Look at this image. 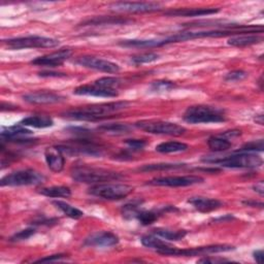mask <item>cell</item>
Segmentation results:
<instances>
[{
	"label": "cell",
	"mask_w": 264,
	"mask_h": 264,
	"mask_svg": "<svg viewBox=\"0 0 264 264\" xmlns=\"http://www.w3.org/2000/svg\"><path fill=\"white\" fill-rule=\"evenodd\" d=\"M246 78H248V72L238 69V70H232V71L228 72L225 76V81L226 82H241V81L245 80Z\"/></svg>",
	"instance_id": "f35d334b"
},
{
	"label": "cell",
	"mask_w": 264,
	"mask_h": 264,
	"mask_svg": "<svg viewBox=\"0 0 264 264\" xmlns=\"http://www.w3.org/2000/svg\"><path fill=\"white\" fill-rule=\"evenodd\" d=\"M208 145L212 151L224 152L231 148L232 143H231V141H229V139H227L221 135H216V136H212L209 138Z\"/></svg>",
	"instance_id": "83f0119b"
},
{
	"label": "cell",
	"mask_w": 264,
	"mask_h": 264,
	"mask_svg": "<svg viewBox=\"0 0 264 264\" xmlns=\"http://www.w3.org/2000/svg\"><path fill=\"white\" fill-rule=\"evenodd\" d=\"M183 119L189 124L222 123L226 121V115L222 108L199 104L189 106L184 112Z\"/></svg>",
	"instance_id": "3957f363"
},
{
	"label": "cell",
	"mask_w": 264,
	"mask_h": 264,
	"mask_svg": "<svg viewBox=\"0 0 264 264\" xmlns=\"http://www.w3.org/2000/svg\"><path fill=\"white\" fill-rule=\"evenodd\" d=\"M153 233L167 241H180L187 236L186 230H169L164 228H156L153 230Z\"/></svg>",
	"instance_id": "4316f807"
},
{
	"label": "cell",
	"mask_w": 264,
	"mask_h": 264,
	"mask_svg": "<svg viewBox=\"0 0 264 264\" xmlns=\"http://www.w3.org/2000/svg\"><path fill=\"white\" fill-rule=\"evenodd\" d=\"M188 144L180 141H166L161 142L156 146V151L163 154H169V153H180L185 152L188 150Z\"/></svg>",
	"instance_id": "cb8c5ba5"
},
{
	"label": "cell",
	"mask_w": 264,
	"mask_h": 264,
	"mask_svg": "<svg viewBox=\"0 0 264 264\" xmlns=\"http://www.w3.org/2000/svg\"><path fill=\"white\" fill-rule=\"evenodd\" d=\"M253 189L255 192H257L259 195L263 196L264 195V182L263 181H259L258 183H256L253 186Z\"/></svg>",
	"instance_id": "bcb514c9"
},
{
	"label": "cell",
	"mask_w": 264,
	"mask_h": 264,
	"mask_svg": "<svg viewBox=\"0 0 264 264\" xmlns=\"http://www.w3.org/2000/svg\"><path fill=\"white\" fill-rule=\"evenodd\" d=\"M89 194L105 200H120L133 192V187L126 184L103 183L94 185L89 189Z\"/></svg>",
	"instance_id": "52a82bcc"
},
{
	"label": "cell",
	"mask_w": 264,
	"mask_h": 264,
	"mask_svg": "<svg viewBox=\"0 0 264 264\" xmlns=\"http://www.w3.org/2000/svg\"><path fill=\"white\" fill-rule=\"evenodd\" d=\"M199 263H223V262H229V260L224 258H211V257H204L200 260H198Z\"/></svg>",
	"instance_id": "7bdbcfd3"
},
{
	"label": "cell",
	"mask_w": 264,
	"mask_h": 264,
	"mask_svg": "<svg viewBox=\"0 0 264 264\" xmlns=\"http://www.w3.org/2000/svg\"><path fill=\"white\" fill-rule=\"evenodd\" d=\"M71 177L73 180L85 184H103L111 181H118L123 178V175L103 168H96L85 165L74 166L71 169Z\"/></svg>",
	"instance_id": "7a4b0ae2"
},
{
	"label": "cell",
	"mask_w": 264,
	"mask_h": 264,
	"mask_svg": "<svg viewBox=\"0 0 264 264\" xmlns=\"http://www.w3.org/2000/svg\"><path fill=\"white\" fill-rule=\"evenodd\" d=\"M131 22L130 20L120 17H95L88 19L82 23L81 26H103V25H123Z\"/></svg>",
	"instance_id": "603a6c76"
},
{
	"label": "cell",
	"mask_w": 264,
	"mask_h": 264,
	"mask_svg": "<svg viewBox=\"0 0 264 264\" xmlns=\"http://www.w3.org/2000/svg\"><path fill=\"white\" fill-rule=\"evenodd\" d=\"M128 101H114L72 108L62 114L64 118L77 121H97L106 119L110 115L119 112L129 106Z\"/></svg>",
	"instance_id": "6da1fadb"
},
{
	"label": "cell",
	"mask_w": 264,
	"mask_h": 264,
	"mask_svg": "<svg viewBox=\"0 0 264 264\" xmlns=\"http://www.w3.org/2000/svg\"><path fill=\"white\" fill-rule=\"evenodd\" d=\"M63 258H65L64 254H56V255H52V256H48L42 259L36 260V262H53V261H60Z\"/></svg>",
	"instance_id": "60d3db41"
},
{
	"label": "cell",
	"mask_w": 264,
	"mask_h": 264,
	"mask_svg": "<svg viewBox=\"0 0 264 264\" xmlns=\"http://www.w3.org/2000/svg\"><path fill=\"white\" fill-rule=\"evenodd\" d=\"M76 63L86 68H90L106 73H117L120 71V66L118 64L93 56H81L77 58Z\"/></svg>",
	"instance_id": "8fae6325"
},
{
	"label": "cell",
	"mask_w": 264,
	"mask_h": 264,
	"mask_svg": "<svg viewBox=\"0 0 264 264\" xmlns=\"http://www.w3.org/2000/svg\"><path fill=\"white\" fill-rule=\"evenodd\" d=\"M255 122L258 123L259 125H263V115L260 114V115H257L256 118H255Z\"/></svg>",
	"instance_id": "681fc988"
},
{
	"label": "cell",
	"mask_w": 264,
	"mask_h": 264,
	"mask_svg": "<svg viewBox=\"0 0 264 264\" xmlns=\"http://www.w3.org/2000/svg\"><path fill=\"white\" fill-rule=\"evenodd\" d=\"M23 99L31 104H53L64 101L65 97L52 91H36L23 95Z\"/></svg>",
	"instance_id": "9a60e30c"
},
{
	"label": "cell",
	"mask_w": 264,
	"mask_h": 264,
	"mask_svg": "<svg viewBox=\"0 0 264 264\" xmlns=\"http://www.w3.org/2000/svg\"><path fill=\"white\" fill-rule=\"evenodd\" d=\"M19 124L24 127L49 128L54 125V121L48 115H32L26 117Z\"/></svg>",
	"instance_id": "44dd1931"
},
{
	"label": "cell",
	"mask_w": 264,
	"mask_h": 264,
	"mask_svg": "<svg viewBox=\"0 0 264 264\" xmlns=\"http://www.w3.org/2000/svg\"><path fill=\"white\" fill-rule=\"evenodd\" d=\"M203 179L197 175H178V177H161L155 178L148 182L151 186L160 187H188L203 183Z\"/></svg>",
	"instance_id": "30bf717a"
},
{
	"label": "cell",
	"mask_w": 264,
	"mask_h": 264,
	"mask_svg": "<svg viewBox=\"0 0 264 264\" xmlns=\"http://www.w3.org/2000/svg\"><path fill=\"white\" fill-rule=\"evenodd\" d=\"M234 250L233 246L230 245H214L207 247H199L192 249H179L173 246L159 251L158 253L163 256H174V257H194L199 255H208L214 253L229 252Z\"/></svg>",
	"instance_id": "9c48e42d"
},
{
	"label": "cell",
	"mask_w": 264,
	"mask_h": 264,
	"mask_svg": "<svg viewBox=\"0 0 264 264\" xmlns=\"http://www.w3.org/2000/svg\"><path fill=\"white\" fill-rule=\"evenodd\" d=\"M263 139H259V140H253L250 142H247L246 144H244L242 148L238 151L240 153L242 152H247V153H251V152H262L263 151Z\"/></svg>",
	"instance_id": "8d00e7d4"
},
{
	"label": "cell",
	"mask_w": 264,
	"mask_h": 264,
	"mask_svg": "<svg viewBox=\"0 0 264 264\" xmlns=\"http://www.w3.org/2000/svg\"><path fill=\"white\" fill-rule=\"evenodd\" d=\"M119 238L115 233L109 231H99L95 232L88 237L84 245L88 247H99V248H108L118 245Z\"/></svg>",
	"instance_id": "5bb4252c"
},
{
	"label": "cell",
	"mask_w": 264,
	"mask_h": 264,
	"mask_svg": "<svg viewBox=\"0 0 264 264\" xmlns=\"http://www.w3.org/2000/svg\"><path fill=\"white\" fill-rule=\"evenodd\" d=\"M5 44L12 50L22 49H49L59 46L60 42L52 37L39 35H30L24 37H15L4 41Z\"/></svg>",
	"instance_id": "ba28073f"
},
{
	"label": "cell",
	"mask_w": 264,
	"mask_h": 264,
	"mask_svg": "<svg viewBox=\"0 0 264 264\" xmlns=\"http://www.w3.org/2000/svg\"><path fill=\"white\" fill-rule=\"evenodd\" d=\"M112 11L124 12V13H152L161 10V5L159 3H130L121 2L114 3L109 6Z\"/></svg>",
	"instance_id": "7c38bea8"
},
{
	"label": "cell",
	"mask_w": 264,
	"mask_h": 264,
	"mask_svg": "<svg viewBox=\"0 0 264 264\" xmlns=\"http://www.w3.org/2000/svg\"><path fill=\"white\" fill-rule=\"evenodd\" d=\"M32 132L24 128L22 125H16L12 127L3 128L2 131V141H13V142H31L32 138L30 136Z\"/></svg>",
	"instance_id": "2e32d148"
},
{
	"label": "cell",
	"mask_w": 264,
	"mask_h": 264,
	"mask_svg": "<svg viewBox=\"0 0 264 264\" xmlns=\"http://www.w3.org/2000/svg\"><path fill=\"white\" fill-rule=\"evenodd\" d=\"M57 209H59L64 215H66L67 217L71 218V219H80L84 216V213L82 211H80L79 209L72 207V205L64 202V201H60V200H55L52 202Z\"/></svg>",
	"instance_id": "f1b7e54d"
},
{
	"label": "cell",
	"mask_w": 264,
	"mask_h": 264,
	"mask_svg": "<svg viewBox=\"0 0 264 264\" xmlns=\"http://www.w3.org/2000/svg\"><path fill=\"white\" fill-rule=\"evenodd\" d=\"M39 193L52 198H68L71 196V190L66 186H53L48 188H42L39 191Z\"/></svg>",
	"instance_id": "484cf974"
},
{
	"label": "cell",
	"mask_w": 264,
	"mask_h": 264,
	"mask_svg": "<svg viewBox=\"0 0 264 264\" xmlns=\"http://www.w3.org/2000/svg\"><path fill=\"white\" fill-rule=\"evenodd\" d=\"M177 87L173 82L167 81V80H159L155 81L151 84L150 90L152 92H157V93H163V92H169L173 90L174 88Z\"/></svg>",
	"instance_id": "d6a6232c"
},
{
	"label": "cell",
	"mask_w": 264,
	"mask_h": 264,
	"mask_svg": "<svg viewBox=\"0 0 264 264\" xmlns=\"http://www.w3.org/2000/svg\"><path fill=\"white\" fill-rule=\"evenodd\" d=\"M242 134V131L241 130H237V129H233V130H229V131H225L223 132L222 134H220L221 136L229 139V138H232V137H238Z\"/></svg>",
	"instance_id": "ee69618b"
},
{
	"label": "cell",
	"mask_w": 264,
	"mask_h": 264,
	"mask_svg": "<svg viewBox=\"0 0 264 264\" xmlns=\"http://www.w3.org/2000/svg\"><path fill=\"white\" fill-rule=\"evenodd\" d=\"M134 125L136 128L152 134L181 136L186 132V128L177 123L161 120H142L136 122Z\"/></svg>",
	"instance_id": "8992f818"
},
{
	"label": "cell",
	"mask_w": 264,
	"mask_h": 264,
	"mask_svg": "<svg viewBox=\"0 0 264 264\" xmlns=\"http://www.w3.org/2000/svg\"><path fill=\"white\" fill-rule=\"evenodd\" d=\"M186 167V164L183 163H157V164H146L139 168L140 171H165V170H174Z\"/></svg>",
	"instance_id": "f546056e"
},
{
	"label": "cell",
	"mask_w": 264,
	"mask_h": 264,
	"mask_svg": "<svg viewBox=\"0 0 264 264\" xmlns=\"http://www.w3.org/2000/svg\"><path fill=\"white\" fill-rule=\"evenodd\" d=\"M202 162L218 164L223 167L228 168H257L263 164V160L260 156L254 153L247 152H237L231 156H226L223 158H203Z\"/></svg>",
	"instance_id": "277c9868"
},
{
	"label": "cell",
	"mask_w": 264,
	"mask_h": 264,
	"mask_svg": "<svg viewBox=\"0 0 264 264\" xmlns=\"http://www.w3.org/2000/svg\"><path fill=\"white\" fill-rule=\"evenodd\" d=\"M46 181V177L34 170V169H22L14 171L2 179L3 187H19V186H32V185H41Z\"/></svg>",
	"instance_id": "5b68a950"
},
{
	"label": "cell",
	"mask_w": 264,
	"mask_h": 264,
	"mask_svg": "<svg viewBox=\"0 0 264 264\" xmlns=\"http://www.w3.org/2000/svg\"><path fill=\"white\" fill-rule=\"evenodd\" d=\"M95 85L100 86L102 88H106V89L111 90H118V88L121 86L122 81L119 78L115 77H104L101 79H98L94 82Z\"/></svg>",
	"instance_id": "836d02e7"
},
{
	"label": "cell",
	"mask_w": 264,
	"mask_h": 264,
	"mask_svg": "<svg viewBox=\"0 0 264 264\" xmlns=\"http://www.w3.org/2000/svg\"><path fill=\"white\" fill-rule=\"evenodd\" d=\"M45 157L49 168L54 172H60L64 168L65 159L63 154L58 150L57 146L48 148L45 152Z\"/></svg>",
	"instance_id": "d6986e66"
},
{
	"label": "cell",
	"mask_w": 264,
	"mask_h": 264,
	"mask_svg": "<svg viewBox=\"0 0 264 264\" xmlns=\"http://www.w3.org/2000/svg\"><path fill=\"white\" fill-rule=\"evenodd\" d=\"M98 130L103 131L108 134L114 135H119V134H125L129 133L131 130V127L127 124H121V123H116V124H105L100 127H98Z\"/></svg>",
	"instance_id": "1f68e13d"
},
{
	"label": "cell",
	"mask_w": 264,
	"mask_h": 264,
	"mask_svg": "<svg viewBox=\"0 0 264 264\" xmlns=\"http://www.w3.org/2000/svg\"><path fill=\"white\" fill-rule=\"evenodd\" d=\"M244 204L248 205V207H253V208H256V207H259V208H263V203L262 202H257V201H254V200H248V201H244L243 202Z\"/></svg>",
	"instance_id": "c3c4849f"
},
{
	"label": "cell",
	"mask_w": 264,
	"mask_h": 264,
	"mask_svg": "<svg viewBox=\"0 0 264 264\" xmlns=\"http://www.w3.org/2000/svg\"><path fill=\"white\" fill-rule=\"evenodd\" d=\"M119 45L124 48H137V49L161 47L160 40H125V41H121Z\"/></svg>",
	"instance_id": "d4e9b609"
},
{
	"label": "cell",
	"mask_w": 264,
	"mask_h": 264,
	"mask_svg": "<svg viewBox=\"0 0 264 264\" xmlns=\"http://www.w3.org/2000/svg\"><path fill=\"white\" fill-rule=\"evenodd\" d=\"M140 200L137 201H132L130 203L125 204L123 209H122V215L124 218L126 219H135L136 215L138 214V212L141 210L140 205H141Z\"/></svg>",
	"instance_id": "d590c367"
},
{
	"label": "cell",
	"mask_w": 264,
	"mask_h": 264,
	"mask_svg": "<svg viewBox=\"0 0 264 264\" xmlns=\"http://www.w3.org/2000/svg\"><path fill=\"white\" fill-rule=\"evenodd\" d=\"M141 244L146 247V248H151V249H154L157 251V253L161 250H164L166 248H169L171 247L170 244L168 243H165L163 241H161L160 239H158L157 237L155 236H144L141 238Z\"/></svg>",
	"instance_id": "4dcf8cb0"
},
{
	"label": "cell",
	"mask_w": 264,
	"mask_h": 264,
	"mask_svg": "<svg viewBox=\"0 0 264 264\" xmlns=\"http://www.w3.org/2000/svg\"><path fill=\"white\" fill-rule=\"evenodd\" d=\"M58 222L57 219H48V218H39L36 220L33 221V225H52V224H56Z\"/></svg>",
	"instance_id": "b9f144b4"
},
{
	"label": "cell",
	"mask_w": 264,
	"mask_h": 264,
	"mask_svg": "<svg viewBox=\"0 0 264 264\" xmlns=\"http://www.w3.org/2000/svg\"><path fill=\"white\" fill-rule=\"evenodd\" d=\"M35 232H36V229H35V228H32V227L27 228V229H24V230H21V231L15 233L14 236L10 239V241L13 242V243L26 241V240H28V239H30Z\"/></svg>",
	"instance_id": "74e56055"
},
{
	"label": "cell",
	"mask_w": 264,
	"mask_h": 264,
	"mask_svg": "<svg viewBox=\"0 0 264 264\" xmlns=\"http://www.w3.org/2000/svg\"><path fill=\"white\" fill-rule=\"evenodd\" d=\"M188 202L193 205L194 209H196L198 212L201 213H210L216 211L223 205V202L220 201L219 199L202 197V196L191 197L188 200Z\"/></svg>",
	"instance_id": "ac0fdd59"
},
{
	"label": "cell",
	"mask_w": 264,
	"mask_h": 264,
	"mask_svg": "<svg viewBox=\"0 0 264 264\" xmlns=\"http://www.w3.org/2000/svg\"><path fill=\"white\" fill-rule=\"evenodd\" d=\"M262 80H263V77L261 76L259 79V83H258V85L260 86V90H262Z\"/></svg>",
	"instance_id": "f907efd6"
},
{
	"label": "cell",
	"mask_w": 264,
	"mask_h": 264,
	"mask_svg": "<svg viewBox=\"0 0 264 264\" xmlns=\"http://www.w3.org/2000/svg\"><path fill=\"white\" fill-rule=\"evenodd\" d=\"M40 76L44 77V78H61V77H66L65 73L55 72V71H42V72H40Z\"/></svg>",
	"instance_id": "f6af8a7d"
},
{
	"label": "cell",
	"mask_w": 264,
	"mask_h": 264,
	"mask_svg": "<svg viewBox=\"0 0 264 264\" xmlns=\"http://www.w3.org/2000/svg\"><path fill=\"white\" fill-rule=\"evenodd\" d=\"M219 9H177L170 10L165 13V16L169 17H202V16H210L219 13Z\"/></svg>",
	"instance_id": "ffe728a7"
},
{
	"label": "cell",
	"mask_w": 264,
	"mask_h": 264,
	"mask_svg": "<svg viewBox=\"0 0 264 264\" xmlns=\"http://www.w3.org/2000/svg\"><path fill=\"white\" fill-rule=\"evenodd\" d=\"M262 42H263L262 34L247 33V34H240V35L231 36L228 40L227 44L229 46H232V47L245 48V47H250V46H253V45L261 44Z\"/></svg>",
	"instance_id": "7402d4cb"
},
{
	"label": "cell",
	"mask_w": 264,
	"mask_h": 264,
	"mask_svg": "<svg viewBox=\"0 0 264 264\" xmlns=\"http://www.w3.org/2000/svg\"><path fill=\"white\" fill-rule=\"evenodd\" d=\"M76 95H86V96H95V97H117L119 95L118 90H111L93 85H84L80 86L73 90Z\"/></svg>",
	"instance_id": "e0dca14e"
},
{
	"label": "cell",
	"mask_w": 264,
	"mask_h": 264,
	"mask_svg": "<svg viewBox=\"0 0 264 264\" xmlns=\"http://www.w3.org/2000/svg\"><path fill=\"white\" fill-rule=\"evenodd\" d=\"M125 143L129 146V149H131L133 152H138L144 149V146L146 145V141L143 139H126Z\"/></svg>",
	"instance_id": "ab89813d"
},
{
	"label": "cell",
	"mask_w": 264,
	"mask_h": 264,
	"mask_svg": "<svg viewBox=\"0 0 264 264\" xmlns=\"http://www.w3.org/2000/svg\"><path fill=\"white\" fill-rule=\"evenodd\" d=\"M159 55L156 53H142V54H138V55H134L131 57V62L139 65V64H143V63H151L154 61H157L159 59Z\"/></svg>",
	"instance_id": "e575fe53"
},
{
	"label": "cell",
	"mask_w": 264,
	"mask_h": 264,
	"mask_svg": "<svg viewBox=\"0 0 264 264\" xmlns=\"http://www.w3.org/2000/svg\"><path fill=\"white\" fill-rule=\"evenodd\" d=\"M72 55V51L68 48L61 49L57 52H54L49 55H45L36 58V59L31 61V64L37 66L45 67H56L62 65L66 60H68Z\"/></svg>",
	"instance_id": "4fadbf2b"
},
{
	"label": "cell",
	"mask_w": 264,
	"mask_h": 264,
	"mask_svg": "<svg viewBox=\"0 0 264 264\" xmlns=\"http://www.w3.org/2000/svg\"><path fill=\"white\" fill-rule=\"evenodd\" d=\"M253 256H254V259L256 260L257 263L261 264L263 262V251L262 250H259V251H256L253 253Z\"/></svg>",
	"instance_id": "7dc6e473"
}]
</instances>
